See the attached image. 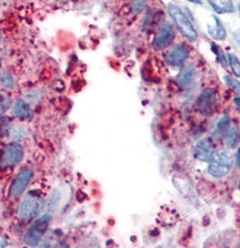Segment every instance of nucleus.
<instances>
[{"mask_svg": "<svg viewBox=\"0 0 240 248\" xmlns=\"http://www.w3.org/2000/svg\"><path fill=\"white\" fill-rule=\"evenodd\" d=\"M175 37L176 34L172 27L169 23L165 22L164 25H161L156 36H154L153 46L156 50H164L172 44V41L175 40Z\"/></svg>", "mask_w": 240, "mask_h": 248, "instance_id": "obj_8", "label": "nucleus"}, {"mask_svg": "<svg viewBox=\"0 0 240 248\" xmlns=\"http://www.w3.org/2000/svg\"><path fill=\"white\" fill-rule=\"evenodd\" d=\"M188 1L193 2V3H201V0H188Z\"/></svg>", "mask_w": 240, "mask_h": 248, "instance_id": "obj_25", "label": "nucleus"}, {"mask_svg": "<svg viewBox=\"0 0 240 248\" xmlns=\"http://www.w3.org/2000/svg\"><path fill=\"white\" fill-rule=\"evenodd\" d=\"M228 61H229V64L234 71L236 77H240V61L237 57L235 56L234 53L228 54Z\"/></svg>", "mask_w": 240, "mask_h": 248, "instance_id": "obj_17", "label": "nucleus"}, {"mask_svg": "<svg viewBox=\"0 0 240 248\" xmlns=\"http://www.w3.org/2000/svg\"><path fill=\"white\" fill-rule=\"evenodd\" d=\"M238 9H239V11H240V1H239V3H238Z\"/></svg>", "mask_w": 240, "mask_h": 248, "instance_id": "obj_26", "label": "nucleus"}, {"mask_svg": "<svg viewBox=\"0 0 240 248\" xmlns=\"http://www.w3.org/2000/svg\"><path fill=\"white\" fill-rule=\"evenodd\" d=\"M208 2L218 14H229L234 11L232 0H208Z\"/></svg>", "mask_w": 240, "mask_h": 248, "instance_id": "obj_13", "label": "nucleus"}, {"mask_svg": "<svg viewBox=\"0 0 240 248\" xmlns=\"http://www.w3.org/2000/svg\"><path fill=\"white\" fill-rule=\"evenodd\" d=\"M168 13L170 17L172 18L173 22L176 23L177 28L183 33L185 38H187L189 41H195L198 38V33H197V30L193 28L192 23L190 20L187 18L183 10L180 9L179 7H177L173 3H169L168 5Z\"/></svg>", "mask_w": 240, "mask_h": 248, "instance_id": "obj_1", "label": "nucleus"}, {"mask_svg": "<svg viewBox=\"0 0 240 248\" xmlns=\"http://www.w3.org/2000/svg\"><path fill=\"white\" fill-rule=\"evenodd\" d=\"M8 245V242H7L6 238L3 237V235L0 232V247H6Z\"/></svg>", "mask_w": 240, "mask_h": 248, "instance_id": "obj_22", "label": "nucleus"}, {"mask_svg": "<svg viewBox=\"0 0 240 248\" xmlns=\"http://www.w3.org/2000/svg\"><path fill=\"white\" fill-rule=\"evenodd\" d=\"M50 222H51V215L49 214L42 215L39 218L34 220L32 227L27 231L24 236V242L27 245L32 247L39 245L42 236L45 235L46 231L48 230Z\"/></svg>", "mask_w": 240, "mask_h": 248, "instance_id": "obj_3", "label": "nucleus"}, {"mask_svg": "<svg viewBox=\"0 0 240 248\" xmlns=\"http://www.w3.org/2000/svg\"><path fill=\"white\" fill-rule=\"evenodd\" d=\"M218 95L214 89H206L200 93L197 99V108L205 115H211L217 108Z\"/></svg>", "mask_w": 240, "mask_h": 248, "instance_id": "obj_6", "label": "nucleus"}, {"mask_svg": "<svg viewBox=\"0 0 240 248\" xmlns=\"http://www.w3.org/2000/svg\"><path fill=\"white\" fill-rule=\"evenodd\" d=\"M44 207V200L37 196H28L19 206V216L24 220H30L39 215Z\"/></svg>", "mask_w": 240, "mask_h": 248, "instance_id": "obj_4", "label": "nucleus"}, {"mask_svg": "<svg viewBox=\"0 0 240 248\" xmlns=\"http://www.w3.org/2000/svg\"><path fill=\"white\" fill-rule=\"evenodd\" d=\"M13 111L14 114L21 120H27L32 118V110H30L28 104L22 100H18L15 102Z\"/></svg>", "mask_w": 240, "mask_h": 248, "instance_id": "obj_12", "label": "nucleus"}, {"mask_svg": "<svg viewBox=\"0 0 240 248\" xmlns=\"http://www.w3.org/2000/svg\"><path fill=\"white\" fill-rule=\"evenodd\" d=\"M232 162H234V158L230 152L226 150L217 151L209 160V173L215 177L226 175L232 168Z\"/></svg>", "mask_w": 240, "mask_h": 248, "instance_id": "obj_2", "label": "nucleus"}, {"mask_svg": "<svg viewBox=\"0 0 240 248\" xmlns=\"http://www.w3.org/2000/svg\"><path fill=\"white\" fill-rule=\"evenodd\" d=\"M10 131V119L7 116L0 118V138L5 137Z\"/></svg>", "mask_w": 240, "mask_h": 248, "instance_id": "obj_18", "label": "nucleus"}, {"mask_svg": "<svg viewBox=\"0 0 240 248\" xmlns=\"http://www.w3.org/2000/svg\"><path fill=\"white\" fill-rule=\"evenodd\" d=\"M0 83L5 88H13L14 87V79L8 72H3L0 76Z\"/></svg>", "mask_w": 240, "mask_h": 248, "instance_id": "obj_19", "label": "nucleus"}, {"mask_svg": "<svg viewBox=\"0 0 240 248\" xmlns=\"http://www.w3.org/2000/svg\"><path fill=\"white\" fill-rule=\"evenodd\" d=\"M226 138H227V144H228V146L234 147L236 145V143H237L238 139H239L238 126L237 125L230 126V129H229V131H228Z\"/></svg>", "mask_w": 240, "mask_h": 248, "instance_id": "obj_15", "label": "nucleus"}, {"mask_svg": "<svg viewBox=\"0 0 240 248\" xmlns=\"http://www.w3.org/2000/svg\"><path fill=\"white\" fill-rule=\"evenodd\" d=\"M229 124H230L229 123V116L224 115L223 118L218 122V124H217V129H216V132H215V134L217 135V137H218V138L226 137L228 131H229V129H230Z\"/></svg>", "mask_w": 240, "mask_h": 248, "instance_id": "obj_14", "label": "nucleus"}, {"mask_svg": "<svg viewBox=\"0 0 240 248\" xmlns=\"http://www.w3.org/2000/svg\"><path fill=\"white\" fill-rule=\"evenodd\" d=\"M224 80H226L227 84L229 85L232 90H234L236 93H238V94H240V83H239V81L232 79V78L228 77V76L224 77Z\"/></svg>", "mask_w": 240, "mask_h": 248, "instance_id": "obj_20", "label": "nucleus"}, {"mask_svg": "<svg viewBox=\"0 0 240 248\" xmlns=\"http://www.w3.org/2000/svg\"><path fill=\"white\" fill-rule=\"evenodd\" d=\"M146 3H147V0H135V2L133 5L134 14L141 13L142 9L146 7Z\"/></svg>", "mask_w": 240, "mask_h": 248, "instance_id": "obj_21", "label": "nucleus"}, {"mask_svg": "<svg viewBox=\"0 0 240 248\" xmlns=\"http://www.w3.org/2000/svg\"><path fill=\"white\" fill-rule=\"evenodd\" d=\"M188 49L186 48L184 45L180 44L173 46L171 51L167 54L166 59H167L168 63L170 65H172V67H179V65L183 64L184 62L188 59Z\"/></svg>", "mask_w": 240, "mask_h": 248, "instance_id": "obj_10", "label": "nucleus"}, {"mask_svg": "<svg viewBox=\"0 0 240 248\" xmlns=\"http://www.w3.org/2000/svg\"><path fill=\"white\" fill-rule=\"evenodd\" d=\"M215 153V142L211 139H205L195 147V157L201 162H209Z\"/></svg>", "mask_w": 240, "mask_h": 248, "instance_id": "obj_9", "label": "nucleus"}, {"mask_svg": "<svg viewBox=\"0 0 240 248\" xmlns=\"http://www.w3.org/2000/svg\"><path fill=\"white\" fill-rule=\"evenodd\" d=\"M215 21H216V26H215L216 30L214 32H210V33L212 34V37L217 39V40H224V38H226V30H224L222 21L216 17H215Z\"/></svg>", "mask_w": 240, "mask_h": 248, "instance_id": "obj_16", "label": "nucleus"}, {"mask_svg": "<svg viewBox=\"0 0 240 248\" xmlns=\"http://www.w3.org/2000/svg\"><path fill=\"white\" fill-rule=\"evenodd\" d=\"M234 102H235V104H236V107H237L238 111L240 112V98H236V99L234 100Z\"/></svg>", "mask_w": 240, "mask_h": 248, "instance_id": "obj_24", "label": "nucleus"}, {"mask_svg": "<svg viewBox=\"0 0 240 248\" xmlns=\"http://www.w3.org/2000/svg\"><path fill=\"white\" fill-rule=\"evenodd\" d=\"M236 164H237L238 168H240V146L237 151V154H236Z\"/></svg>", "mask_w": 240, "mask_h": 248, "instance_id": "obj_23", "label": "nucleus"}, {"mask_svg": "<svg viewBox=\"0 0 240 248\" xmlns=\"http://www.w3.org/2000/svg\"><path fill=\"white\" fill-rule=\"evenodd\" d=\"M34 176V170L33 169H25L21 172L17 174V176L15 177V180L11 183L9 187V196L11 199H18L19 196L22 195V193L25 192L27 186L29 185L30 181Z\"/></svg>", "mask_w": 240, "mask_h": 248, "instance_id": "obj_5", "label": "nucleus"}, {"mask_svg": "<svg viewBox=\"0 0 240 248\" xmlns=\"http://www.w3.org/2000/svg\"><path fill=\"white\" fill-rule=\"evenodd\" d=\"M196 78V69L193 67H187L177 76V83L181 89H186L190 85Z\"/></svg>", "mask_w": 240, "mask_h": 248, "instance_id": "obj_11", "label": "nucleus"}, {"mask_svg": "<svg viewBox=\"0 0 240 248\" xmlns=\"http://www.w3.org/2000/svg\"><path fill=\"white\" fill-rule=\"evenodd\" d=\"M22 157H24V149L20 144L14 142L5 147L0 162L3 168H13L22 160Z\"/></svg>", "mask_w": 240, "mask_h": 248, "instance_id": "obj_7", "label": "nucleus"}]
</instances>
